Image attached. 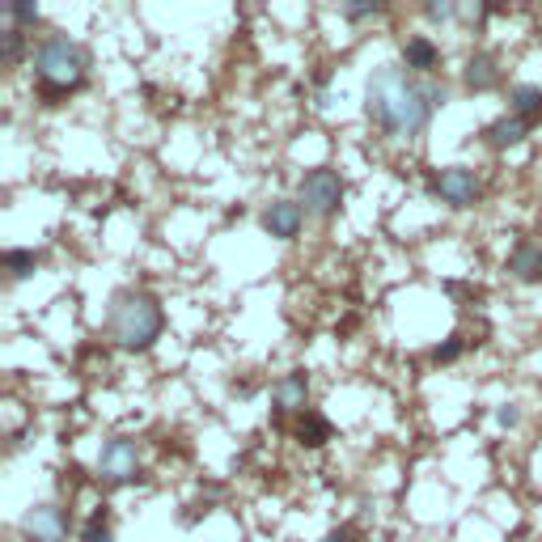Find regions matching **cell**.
I'll return each instance as SVG.
<instances>
[{"label": "cell", "instance_id": "1", "mask_svg": "<svg viewBox=\"0 0 542 542\" xmlns=\"http://www.w3.org/2000/svg\"><path fill=\"white\" fill-rule=\"evenodd\" d=\"M437 106H445V85L415 81L407 68H377L365 89L369 119L390 136H420Z\"/></svg>", "mask_w": 542, "mask_h": 542}, {"label": "cell", "instance_id": "2", "mask_svg": "<svg viewBox=\"0 0 542 542\" xmlns=\"http://www.w3.org/2000/svg\"><path fill=\"white\" fill-rule=\"evenodd\" d=\"M111 339L123 352H149L153 343L166 331V314H161V301L153 293H140V288H123L111 301Z\"/></svg>", "mask_w": 542, "mask_h": 542}, {"label": "cell", "instance_id": "3", "mask_svg": "<svg viewBox=\"0 0 542 542\" xmlns=\"http://www.w3.org/2000/svg\"><path fill=\"white\" fill-rule=\"evenodd\" d=\"M85 72H89V51L77 39L51 34V39L34 47V77H39L43 98H64L72 89H81Z\"/></svg>", "mask_w": 542, "mask_h": 542}, {"label": "cell", "instance_id": "4", "mask_svg": "<svg viewBox=\"0 0 542 542\" xmlns=\"http://www.w3.org/2000/svg\"><path fill=\"white\" fill-rule=\"evenodd\" d=\"M297 204L310 212V216L339 212V204H343V178L335 170H327V166L310 170V174L301 178V187H297Z\"/></svg>", "mask_w": 542, "mask_h": 542}, {"label": "cell", "instance_id": "5", "mask_svg": "<svg viewBox=\"0 0 542 542\" xmlns=\"http://www.w3.org/2000/svg\"><path fill=\"white\" fill-rule=\"evenodd\" d=\"M98 475H102V483H111V487L132 483V479L140 475V454H136V445H132L128 437L106 441L102 458H98Z\"/></svg>", "mask_w": 542, "mask_h": 542}, {"label": "cell", "instance_id": "6", "mask_svg": "<svg viewBox=\"0 0 542 542\" xmlns=\"http://www.w3.org/2000/svg\"><path fill=\"white\" fill-rule=\"evenodd\" d=\"M432 191H437L449 208H471L479 200V174L466 166H445L441 174H432Z\"/></svg>", "mask_w": 542, "mask_h": 542}, {"label": "cell", "instance_id": "7", "mask_svg": "<svg viewBox=\"0 0 542 542\" xmlns=\"http://www.w3.org/2000/svg\"><path fill=\"white\" fill-rule=\"evenodd\" d=\"M22 534L30 542H64L68 517H64L60 504H34V509L22 517Z\"/></svg>", "mask_w": 542, "mask_h": 542}, {"label": "cell", "instance_id": "8", "mask_svg": "<svg viewBox=\"0 0 542 542\" xmlns=\"http://www.w3.org/2000/svg\"><path fill=\"white\" fill-rule=\"evenodd\" d=\"M301 221H305V208L297 200H276V204L263 208V229L280 242H293L301 233Z\"/></svg>", "mask_w": 542, "mask_h": 542}, {"label": "cell", "instance_id": "9", "mask_svg": "<svg viewBox=\"0 0 542 542\" xmlns=\"http://www.w3.org/2000/svg\"><path fill=\"white\" fill-rule=\"evenodd\" d=\"M271 399H276L280 411H305L310 403V373H284L276 386H271Z\"/></svg>", "mask_w": 542, "mask_h": 542}, {"label": "cell", "instance_id": "10", "mask_svg": "<svg viewBox=\"0 0 542 542\" xmlns=\"http://www.w3.org/2000/svg\"><path fill=\"white\" fill-rule=\"evenodd\" d=\"M509 271L521 284H542V246L538 242H517L509 255Z\"/></svg>", "mask_w": 542, "mask_h": 542}, {"label": "cell", "instance_id": "11", "mask_svg": "<svg viewBox=\"0 0 542 542\" xmlns=\"http://www.w3.org/2000/svg\"><path fill=\"white\" fill-rule=\"evenodd\" d=\"M500 85V64L496 56H487V51H475L471 60H466V89L471 94H487V89Z\"/></svg>", "mask_w": 542, "mask_h": 542}, {"label": "cell", "instance_id": "12", "mask_svg": "<svg viewBox=\"0 0 542 542\" xmlns=\"http://www.w3.org/2000/svg\"><path fill=\"white\" fill-rule=\"evenodd\" d=\"M403 64H407V72H432L441 64V47L428 34H415V39L403 43Z\"/></svg>", "mask_w": 542, "mask_h": 542}, {"label": "cell", "instance_id": "13", "mask_svg": "<svg viewBox=\"0 0 542 542\" xmlns=\"http://www.w3.org/2000/svg\"><path fill=\"white\" fill-rule=\"evenodd\" d=\"M526 132H530V123H526V119H517V115L509 111L504 119H496L483 136H487V144H496V149H513V144L526 140Z\"/></svg>", "mask_w": 542, "mask_h": 542}, {"label": "cell", "instance_id": "14", "mask_svg": "<svg viewBox=\"0 0 542 542\" xmlns=\"http://www.w3.org/2000/svg\"><path fill=\"white\" fill-rule=\"evenodd\" d=\"M509 106H513V115H517V119L542 123V89H538V85H513Z\"/></svg>", "mask_w": 542, "mask_h": 542}, {"label": "cell", "instance_id": "15", "mask_svg": "<svg viewBox=\"0 0 542 542\" xmlns=\"http://www.w3.org/2000/svg\"><path fill=\"white\" fill-rule=\"evenodd\" d=\"M297 441L301 445H327L331 441V424H327V415H318V411H301V420H297Z\"/></svg>", "mask_w": 542, "mask_h": 542}, {"label": "cell", "instance_id": "16", "mask_svg": "<svg viewBox=\"0 0 542 542\" xmlns=\"http://www.w3.org/2000/svg\"><path fill=\"white\" fill-rule=\"evenodd\" d=\"M5 267L13 280H30L34 271H39V255H34V250H5Z\"/></svg>", "mask_w": 542, "mask_h": 542}, {"label": "cell", "instance_id": "17", "mask_svg": "<svg viewBox=\"0 0 542 542\" xmlns=\"http://www.w3.org/2000/svg\"><path fill=\"white\" fill-rule=\"evenodd\" d=\"M22 56H26V30L9 26V30H5V64L17 68V64H22Z\"/></svg>", "mask_w": 542, "mask_h": 542}, {"label": "cell", "instance_id": "18", "mask_svg": "<svg viewBox=\"0 0 542 542\" xmlns=\"http://www.w3.org/2000/svg\"><path fill=\"white\" fill-rule=\"evenodd\" d=\"M5 13L17 22V30H26V26H39V5H26V0H13V5H5Z\"/></svg>", "mask_w": 542, "mask_h": 542}, {"label": "cell", "instance_id": "19", "mask_svg": "<svg viewBox=\"0 0 542 542\" xmlns=\"http://www.w3.org/2000/svg\"><path fill=\"white\" fill-rule=\"evenodd\" d=\"M81 542H111V521H106V513H94L85 521Z\"/></svg>", "mask_w": 542, "mask_h": 542}, {"label": "cell", "instance_id": "20", "mask_svg": "<svg viewBox=\"0 0 542 542\" xmlns=\"http://www.w3.org/2000/svg\"><path fill=\"white\" fill-rule=\"evenodd\" d=\"M462 348H466V343H462V335H454V339H445L441 348L432 352V360H437V365H449V360H458V356H462Z\"/></svg>", "mask_w": 542, "mask_h": 542}, {"label": "cell", "instance_id": "21", "mask_svg": "<svg viewBox=\"0 0 542 542\" xmlns=\"http://www.w3.org/2000/svg\"><path fill=\"white\" fill-rule=\"evenodd\" d=\"M454 13H458L454 0H441V5H428V9H424L428 22H449V17H454Z\"/></svg>", "mask_w": 542, "mask_h": 542}, {"label": "cell", "instance_id": "22", "mask_svg": "<svg viewBox=\"0 0 542 542\" xmlns=\"http://www.w3.org/2000/svg\"><path fill=\"white\" fill-rule=\"evenodd\" d=\"M377 13H382V5H343L348 22H365V17H377Z\"/></svg>", "mask_w": 542, "mask_h": 542}, {"label": "cell", "instance_id": "23", "mask_svg": "<svg viewBox=\"0 0 542 542\" xmlns=\"http://www.w3.org/2000/svg\"><path fill=\"white\" fill-rule=\"evenodd\" d=\"M327 542H360V534H356L352 526H339V530L327 534Z\"/></svg>", "mask_w": 542, "mask_h": 542}, {"label": "cell", "instance_id": "24", "mask_svg": "<svg viewBox=\"0 0 542 542\" xmlns=\"http://www.w3.org/2000/svg\"><path fill=\"white\" fill-rule=\"evenodd\" d=\"M517 420H521V411H517V407H500V424H504V428H513Z\"/></svg>", "mask_w": 542, "mask_h": 542}]
</instances>
